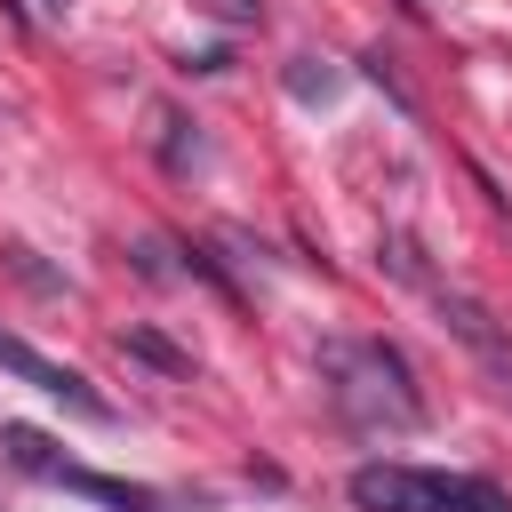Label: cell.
Returning a JSON list of instances; mask_svg holds the SVG:
<instances>
[{
	"mask_svg": "<svg viewBox=\"0 0 512 512\" xmlns=\"http://www.w3.org/2000/svg\"><path fill=\"white\" fill-rule=\"evenodd\" d=\"M0 440H8V464H16V472H32V480H56V488L96 496V504H112V512H160V496H152V488H128V480H112V472L64 464V456H56V440H48V432H32V424H0Z\"/></svg>",
	"mask_w": 512,
	"mask_h": 512,
	"instance_id": "3957f363",
	"label": "cell"
},
{
	"mask_svg": "<svg viewBox=\"0 0 512 512\" xmlns=\"http://www.w3.org/2000/svg\"><path fill=\"white\" fill-rule=\"evenodd\" d=\"M288 88L312 104V96H336V72H312V56H296V72H288Z\"/></svg>",
	"mask_w": 512,
	"mask_h": 512,
	"instance_id": "52a82bcc",
	"label": "cell"
},
{
	"mask_svg": "<svg viewBox=\"0 0 512 512\" xmlns=\"http://www.w3.org/2000/svg\"><path fill=\"white\" fill-rule=\"evenodd\" d=\"M432 296H440V312H448V328H456V336H464V344H472L480 360H496V368L512 376V344H504V336L488 328V312H480L472 296H456V288H432Z\"/></svg>",
	"mask_w": 512,
	"mask_h": 512,
	"instance_id": "5b68a950",
	"label": "cell"
},
{
	"mask_svg": "<svg viewBox=\"0 0 512 512\" xmlns=\"http://www.w3.org/2000/svg\"><path fill=\"white\" fill-rule=\"evenodd\" d=\"M320 392L360 440H408L424 432V384L400 344L384 336H328L320 344Z\"/></svg>",
	"mask_w": 512,
	"mask_h": 512,
	"instance_id": "6da1fadb",
	"label": "cell"
},
{
	"mask_svg": "<svg viewBox=\"0 0 512 512\" xmlns=\"http://www.w3.org/2000/svg\"><path fill=\"white\" fill-rule=\"evenodd\" d=\"M360 512H512V496L480 472H432V464H360L352 480Z\"/></svg>",
	"mask_w": 512,
	"mask_h": 512,
	"instance_id": "7a4b0ae2",
	"label": "cell"
},
{
	"mask_svg": "<svg viewBox=\"0 0 512 512\" xmlns=\"http://www.w3.org/2000/svg\"><path fill=\"white\" fill-rule=\"evenodd\" d=\"M0 368H8V376H24L32 392L64 400V408H72V416H88V424H112V400H104V392H96L80 368H64V360L32 352V344H24V336H8V328H0Z\"/></svg>",
	"mask_w": 512,
	"mask_h": 512,
	"instance_id": "277c9868",
	"label": "cell"
},
{
	"mask_svg": "<svg viewBox=\"0 0 512 512\" xmlns=\"http://www.w3.org/2000/svg\"><path fill=\"white\" fill-rule=\"evenodd\" d=\"M208 16H224V24H256L264 0H208Z\"/></svg>",
	"mask_w": 512,
	"mask_h": 512,
	"instance_id": "ba28073f",
	"label": "cell"
},
{
	"mask_svg": "<svg viewBox=\"0 0 512 512\" xmlns=\"http://www.w3.org/2000/svg\"><path fill=\"white\" fill-rule=\"evenodd\" d=\"M120 352L152 360L160 376H192V352H176V344H168V336H152V328H128V336H120Z\"/></svg>",
	"mask_w": 512,
	"mask_h": 512,
	"instance_id": "8992f818",
	"label": "cell"
}]
</instances>
